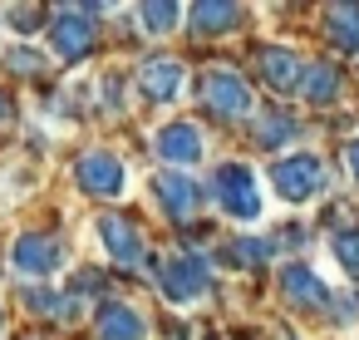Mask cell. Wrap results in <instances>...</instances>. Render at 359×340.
Wrapping results in <instances>:
<instances>
[{"label": "cell", "mask_w": 359, "mask_h": 340, "mask_svg": "<svg viewBox=\"0 0 359 340\" xmlns=\"http://www.w3.org/2000/svg\"><path fill=\"white\" fill-rule=\"evenodd\" d=\"M0 330H6V310H0Z\"/></svg>", "instance_id": "26"}, {"label": "cell", "mask_w": 359, "mask_h": 340, "mask_svg": "<svg viewBox=\"0 0 359 340\" xmlns=\"http://www.w3.org/2000/svg\"><path fill=\"white\" fill-rule=\"evenodd\" d=\"M280 296L295 306V310H330V286L305 266V261H290L285 271H280Z\"/></svg>", "instance_id": "11"}, {"label": "cell", "mask_w": 359, "mask_h": 340, "mask_svg": "<svg viewBox=\"0 0 359 340\" xmlns=\"http://www.w3.org/2000/svg\"><path fill=\"white\" fill-rule=\"evenodd\" d=\"M138 20L148 35H168L177 20H182V6H168V0H148V6H138Z\"/></svg>", "instance_id": "19"}, {"label": "cell", "mask_w": 359, "mask_h": 340, "mask_svg": "<svg viewBox=\"0 0 359 340\" xmlns=\"http://www.w3.org/2000/svg\"><path fill=\"white\" fill-rule=\"evenodd\" d=\"M325 35H330L334 50L354 55L359 50V6H330L325 11Z\"/></svg>", "instance_id": "16"}, {"label": "cell", "mask_w": 359, "mask_h": 340, "mask_svg": "<svg viewBox=\"0 0 359 340\" xmlns=\"http://www.w3.org/2000/svg\"><path fill=\"white\" fill-rule=\"evenodd\" d=\"M153 197H158V207H163L172 222H187V217L197 212V202H202V188H197L187 173L168 168V173L153 178Z\"/></svg>", "instance_id": "10"}, {"label": "cell", "mask_w": 359, "mask_h": 340, "mask_svg": "<svg viewBox=\"0 0 359 340\" xmlns=\"http://www.w3.org/2000/svg\"><path fill=\"white\" fill-rule=\"evenodd\" d=\"M11 70L15 74H40L45 70V55L40 50H11Z\"/></svg>", "instance_id": "22"}, {"label": "cell", "mask_w": 359, "mask_h": 340, "mask_svg": "<svg viewBox=\"0 0 359 340\" xmlns=\"http://www.w3.org/2000/svg\"><path fill=\"white\" fill-rule=\"evenodd\" d=\"M202 104H207L217 119H246V114L256 109L251 84H246L236 70H212V74L202 79Z\"/></svg>", "instance_id": "5"}, {"label": "cell", "mask_w": 359, "mask_h": 340, "mask_svg": "<svg viewBox=\"0 0 359 340\" xmlns=\"http://www.w3.org/2000/svg\"><path fill=\"white\" fill-rule=\"evenodd\" d=\"M6 15L15 20V30H20V35H30V30L40 25V11H6Z\"/></svg>", "instance_id": "23"}, {"label": "cell", "mask_w": 359, "mask_h": 340, "mask_svg": "<svg viewBox=\"0 0 359 340\" xmlns=\"http://www.w3.org/2000/svg\"><path fill=\"white\" fill-rule=\"evenodd\" d=\"M344 158H349V173H354V183H359V138L344 148Z\"/></svg>", "instance_id": "24"}, {"label": "cell", "mask_w": 359, "mask_h": 340, "mask_svg": "<svg viewBox=\"0 0 359 340\" xmlns=\"http://www.w3.org/2000/svg\"><path fill=\"white\" fill-rule=\"evenodd\" d=\"M11 266H15L20 276L45 281V276H55V271L65 266V251H60V242H55L50 232H20L15 247H11Z\"/></svg>", "instance_id": "7"}, {"label": "cell", "mask_w": 359, "mask_h": 340, "mask_svg": "<svg viewBox=\"0 0 359 340\" xmlns=\"http://www.w3.org/2000/svg\"><path fill=\"white\" fill-rule=\"evenodd\" d=\"M50 40H55L60 60L79 65V60H84V55L94 50V40H99V25H94V6H79V11H60V15L50 20Z\"/></svg>", "instance_id": "4"}, {"label": "cell", "mask_w": 359, "mask_h": 340, "mask_svg": "<svg viewBox=\"0 0 359 340\" xmlns=\"http://www.w3.org/2000/svg\"><path fill=\"white\" fill-rule=\"evenodd\" d=\"M256 70H261V79H266L276 94H295L300 79H305L300 55L285 50V45H261V50H256Z\"/></svg>", "instance_id": "12"}, {"label": "cell", "mask_w": 359, "mask_h": 340, "mask_svg": "<svg viewBox=\"0 0 359 340\" xmlns=\"http://www.w3.org/2000/svg\"><path fill=\"white\" fill-rule=\"evenodd\" d=\"M99 242H104V251L123 266V271H138L143 266V256H148V247H143V232L128 222V217H99Z\"/></svg>", "instance_id": "8"}, {"label": "cell", "mask_w": 359, "mask_h": 340, "mask_svg": "<svg viewBox=\"0 0 359 340\" xmlns=\"http://www.w3.org/2000/svg\"><path fill=\"white\" fill-rule=\"evenodd\" d=\"M251 129H256V143H261V148H280V143H290V138L300 133V124L290 119V109H271V114H261Z\"/></svg>", "instance_id": "18"}, {"label": "cell", "mask_w": 359, "mask_h": 340, "mask_svg": "<svg viewBox=\"0 0 359 340\" xmlns=\"http://www.w3.org/2000/svg\"><path fill=\"white\" fill-rule=\"evenodd\" d=\"M158 286H163V296H168L172 306H187V301H197V296L212 291V266H207V256H197V251H172V256L158 266Z\"/></svg>", "instance_id": "2"}, {"label": "cell", "mask_w": 359, "mask_h": 340, "mask_svg": "<svg viewBox=\"0 0 359 340\" xmlns=\"http://www.w3.org/2000/svg\"><path fill=\"white\" fill-rule=\"evenodd\" d=\"M212 197L231 222H256L261 217V183L246 163H222L212 173Z\"/></svg>", "instance_id": "1"}, {"label": "cell", "mask_w": 359, "mask_h": 340, "mask_svg": "<svg viewBox=\"0 0 359 340\" xmlns=\"http://www.w3.org/2000/svg\"><path fill=\"white\" fill-rule=\"evenodd\" d=\"M271 251H276V247H271L266 237H236V242L226 247V261H231V266H261Z\"/></svg>", "instance_id": "20"}, {"label": "cell", "mask_w": 359, "mask_h": 340, "mask_svg": "<svg viewBox=\"0 0 359 340\" xmlns=\"http://www.w3.org/2000/svg\"><path fill=\"white\" fill-rule=\"evenodd\" d=\"M74 183H79L89 197H118L123 183H128V173H123V158H118V153L89 148V153H79V163H74Z\"/></svg>", "instance_id": "6"}, {"label": "cell", "mask_w": 359, "mask_h": 340, "mask_svg": "<svg viewBox=\"0 0 359 340\" xmlns=\"http://www.w3.org/2000/svg\"><path fill=\"white\" fill-rule=\"evenodd\" d=\"M300 94H305V104H315V109L334 104V99H339V65H310L305 79H300Z\"/></svg>", "instance_id": "17"}, {"label": "cell", "mask_w": 359, "mask_h": 340, "mask_svg": "<svg viewBox=\"0 0 359 340\" xmlns=\"http://www.w3.org/2000/svg\"><path fill=\"white\" fill-rule=\"evenodd\" d=\"M187 20H192L197 35H226V30L241 25V6H226V0H202V6L187 11Z\"/></svg>", "instance_id": "15"}, {"label": "cell", "mask_w": 359, "mask_h": 340, "mask_svg": "<svg viewBox=\"0 0 359 340\" xmlns=\"http://www.w3.org/2000/svg\"><path fill=\"white\" fill-rule=\"evenodd\" d=\"M153 148H158V158H163V163L187 168V163H197V158H202V129H197V124H168V129H158Z\"/></svg>", "instance_id": "13"}, {"label": "cell", "mask_w": 359, "mask_h": 340, "mask_svg": "<svg viewBox=\"0 0 359 340\" xmlns=\"http://www.w3.org/2000/svg\"><path fill=\"white\" fill-rule=\"evenodd\" d=\"M330 251H334V261H339L349 276H359V227H339V232L330 237Z\"/></svg>", "instance_id": "21"}, {"label": "cell", "mask_w": 359, "mask_h": 340, "mask_svg": "<svg viewBox=\"0 0 359 340\" xmlns=\"http://www.w3.org/2000/svg\"><path fill=\"white\" fill-rule=\"evenodd\" d=\"M94 330H99V340H148V320L128 301H109L99 310V325Z\"/></svg>", "instance_id": "14"}, {"label": "cell", "mask_w": 359, "mask_h": 340, "mask_svg": "<svg viewBox=\"0 0 359 340\" xmlns=\"http://www.w3.org/2000/svg\"><path fill=\"white\" fill-rule=\"evenodd\" d=\"M11 119H15V109H11V94H0V129H6Z\"/></svg>", "instance_id": "25"}, {"label": "cell", "mask_w": 359, "mask_h": 340, "mask_svg": "<svg viewBox=\"0 0 359 340\" xmlns=\"http://www.w3.org/2000/svg\"><path fill=\"white\" fill-rule=\"evenodd\" d=\"M271 183H276V197L285 202H310L320 188H325V168L315 153H290L271 168Z\"/></svg>", "instance_id": "3"}, {"label": "cell", "mask_w": 359, "mask_h": 340, "mask_svg": "<svg viewBox=\"0 0 359 340\" xmlns=\"http://www.w3.org/2000/svg\"><path fill=\"white\" fill-rule=\"evenodd\" d=\"M182 79H187V70H182V60H172V55H153V60H143V70H138V89H143L148 104H172V99L182 94Z\"/></svg>", "instance_id": "9"}]
</instances>
